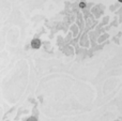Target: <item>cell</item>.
Instances as JSON below:
<instances>
[{"label":"cell","mask_w":122,"mask_h":121,"mask_svg":"<svg viewBox=\"0 0 122 121\" xmlns=\"http://www.w3.org/2000/svg\"><path fill=\"white\" fill-rule=\"evenodd\" d=\"M31 47L34 49H38L41 47V41L39 40V39H33V40L31 41Z\"/></svg>","instance_id":"1"},{"label":"cell","mask_w":122,"mask_h":121,"mask_svg":"<svg viewBox=\"0 0 122 121\" xmlns=\"http://www.w3.org/2000/svg\"><path fill=\"white\" fill-rule=\"evenodd\" d=\"M27 121H36V119L34 117H30L29 119H27Z\"/></svg>","instance_id":"2"},{"label":"cell","mask_w":122,"mask_h":121,"mask_svg":"<svg viewBox=\"0 0 122 121\" xmlns=\"http://www.w3.org/2000/svg\"><path fill=\"white\" fill-rule=\"evenodd\" d=\"M85 5H86V4H85L84 2H81V3H79V6H80V8H85Z\"/></svg>","instance_id":"3"},{"label":"cell","mask_w":122,"mask_h":121,"mask_svg":"<svg viewBox=\"0 0 122 121\" xmlns=\"http://www.w3.org/2000/svg\"><path fill=\"white\" fill-rule=\"evenodd\" d=\"M119 2H122V0H119Z\"/></svg>","instance_id":"4"}]
</instances>
